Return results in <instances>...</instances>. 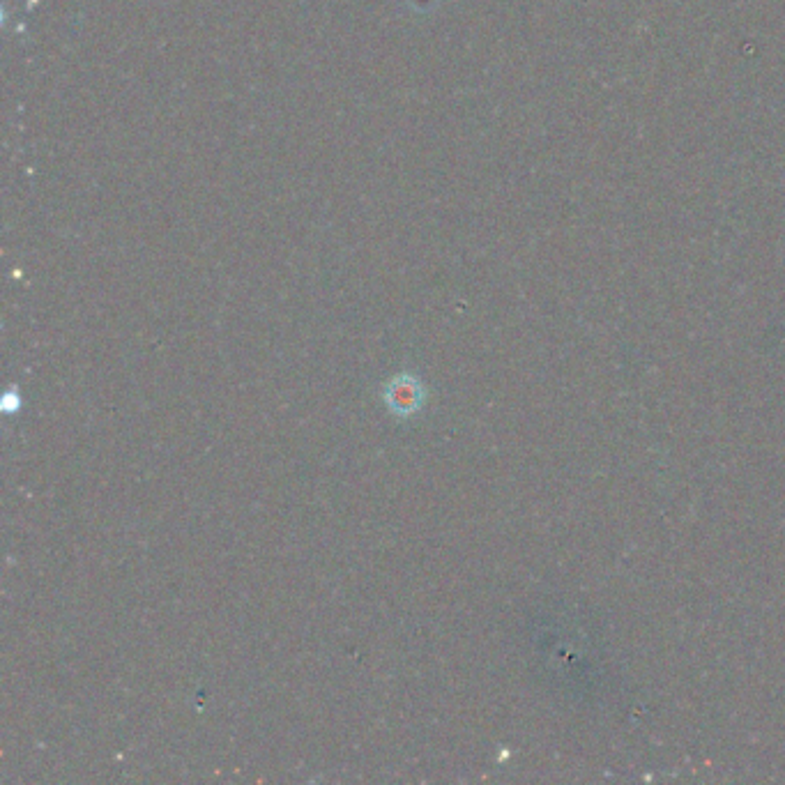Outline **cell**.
<instances>
[{"label":"cell","mask_w":785,"mask_h":785,"mask_svg":"<svg viewBox=\"0 0 785 785\" xmlns=\"http://www.w3.org/2000/svg\"><path fill=\"white\" fill-rule=\"evenodd\" d=\"M385 401L396 415H413L424 403V387L413 376H399L387 385Z\"/></svg>","instance_id":"cell-1"}]
</instances>
